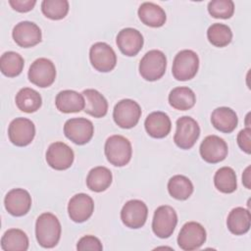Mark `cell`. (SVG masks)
<instances>
[{
  "label": "cell",
  "mask_w": 251,
  "mask_h": 251,
  "mask_svg": "<svg viewBox=\"0 0 251 251\" xmlns=\"http://www.w3.org/2000/svg\"><path fill=\"white\" fill-rule=\"evenodd\" d=\"M167 69L166 55L160 50L148 51L140 60L139 74L148 81H155L160 79Z\"/></svg>",
  "instance_id": "4"
},
{
  "label": "cell",
  "mask_w": 251,
  "mask_h": 251,
  "mask_svg": "<svg viewBox=\"0 0 251 251\" xmlns=\"http://www.w3.org/2000/svg\"><path fill=\"white\" fill-rule=\"evenodd\" d=\"M200 155L202 159L210 164H217L226 159L228 148L226 142L220 136L212 134L208 135L201 142Z\"/></svg>",
  "instance_id": "15"
},
{
  "label": "cell",
  "mask_w": 251,
  "mask_h": 251,
  "mask_svg": "<svg viewBox=\"0 0 251 251\" xmlns=\"http://www.w3.org/2000/svg\"><path fill=\"white\" fill-rule=\"evenodd\" d=\"M14 41L24 48H29L41 42L42 33L39 26L28 21L20 22L17 24L12 31Z\"/></svg>",
  "instance_id": "16"
},
{
  "label": "cell",
  "mask_w": 251,
  "mask_h": 251,
  "mask_svg": "<svg viewBox=\"0 0 251 251\" xmlns=\"http://www.w3.org/2000/svg\"><path fill=\"white\" fill-rule=\"evenodd\" d=\"M195 93L187 86L175 87L169 94V103L176 110L187 111L195 105Z\"/></svg>",
  "instance_id": "26"
},
{
  "label": "cell",
  "mask_w": 251,
  "mask_h": 251,
  "mask_svg": "<svg viewBox=\"0 0 251 251\" xmlns=\"http://www.w3.org/2000/svg\"><path fill=\"white\" fill-rule=\"evenodd\" d=\"M10 141L19 147H24L31 143L35 136V126L26 118L14 119L8 127Z\"/></svg>",
  "instance_id": "12"
},
{
  "label": "cell",
  "mask_w": 251,
  "mask_h": 251,
  "mask_svg": "<svg viewBox=\"0 0 251 251\" xmlns=\"http://www.w3.org/2000/svg\"><path fill=\"white\" fill-rule=\"evenodd\" d=\"M15 102L19 110L30 114L39 110L42 105V98L36 90L24 87L16 94Z\"/></svg>",
  "instance_id": "28"
},
{
  "label": "cell",
  "mask_w": 251,
  "mask_h": 251,
  "mask_svg": "<svg viewBox=\"0 0 251 251\" xmlns=\"http://www.w3.org/2000/svg\"><path fill=\"white\" fill-rule=\"evenodd\" d=\"M1 248L4 251H25L28 248V237L22 229L10 228L1 238Z\"/></svg>",
  "instance_id": "29"
},
{
  "label": "cell",
  "mask_w": 251,
  "mask_h": 251,
  "mask_svg": "<svg viewBox=\"0 0 251 251\" xmlns=\"http://www.w3.org/2000/svg\"><path fill=\"white\" fill-rule=\"evenodd\" d=\"M148 216L146 204L138 199L127 201L122 208L121 220L129 228H140L144 226Z\"/></svg>",
  "instance_id": "14"
},
{
  "label": "cell",
  "mask_w": 251,
  "mask_h": 251,
  "mask_svg": "<svg viewBox=\"0 0 251 251\" xmlns=\"http://www.w3.org/2000/svg\"><path fill=\"white\" fill-rule=\"evenodd\" d=\"M176 129L174 141L180 149H190L196 143L200 135V126L191 117L183 116L176 121Z\"/></svg>",
  "instance_id": "5"
},
{
  "label": "cell",
  "mask_w": 251,
  "mask_h": 251,
  "mask_svg": "<svg viewBox=\"0 0 251 251\" xmlns=\"http://www.w3.org/2000/svg\"><path fill=\"white\" fill-rule=\"evenodd\" d=\"M11 7L20 13H26L33 9L36 4L35 0H9Z\"/></svg>",
  "instance_id": "38"
},
{
  "label": "cell",
  "mask_w": 251,
  "mask_h": 251,
  "mask_svg": "<svg viewBox=\"0 0 251 251\" xmlns=\"http://www.w3.org/2000/svg\"><path fill=\"white\" fill-rule=\"evenodd\" d=\"M94 211L93 199L85 193L74 195L68 204V213L75 223H83L88 220Z\"/></svg>",
  "instance_id": "18"
},
{
  "label": "cell",
  "mask_w": 251,
  "mask_h": 251,
  "mask_svg": "<svg viewBox=\"0 0 251 251\" xmlns=\"http://www.w3.org/2000/svg\"><path fill=\"white\" fill-rule=\"evenodd\" d=\"M199 69L198 55L189 49L179 51L173 62L172 73L176 80L185 81L193 78Z\"/></svg>",
  "instance_id": "3"
},
{
  "label": "cell",
  "mask_w": 251,
  "mask_h": 251,
  "mask_svg": "<svg viewBox=\"0 0 251 251\" xmlns=\"http://www.w3.org/2000/svg\"><path fill=\"white\" fill-rule=\"evenodd\" d=\"M104 151L108 162L116 167L127 165L132 155L130 141L120 134H114L107 138Z\"/></svg>",
  "instance_id": "2"
},
{
  "label": "cell",
  "mask_w": 251,
  "mask_h": 251,
  "mask_svg": "<svg viewBox=\"0 0 251 251\" xmlns=\"http://www.w3.org/2000/svg\"><path fill=\"white\" fill-rule=\"evenodd\" d=\"M64 133L68 139L77 145L89 142L94 133V126L85 118H73L64 125Z\"/></svg>",
  "instance_id": "10"
},
{
  "label": "cell",
  "mask_w": 251,
  "mask_h": 251,
  "mask_svg": "<svg viewBox=\"0 0 251 251\" xmlns=\"http://www.w3.org/2000/svg\"><path fill=\"white\" fill-rule=\"evenodd\" d=\"M111 171L103 166H98L91 169L86 176L87 187L94 192L105 191L112 183Z\"/></svg>",
  "instance_id": "27"
},
{
  "label": "cell",
  "mask_w": 251,
  "mask_h": 251,
  "mask_svg": "<svg viewBox=\"0 0 251 251\" xmlns=\"http://www.w3.org/2000/svg\"><path fill=\"white\" fill-rule=\"evenodd\" d=\"M120 51L128 57L137 55L143 46V36L140 31L132 27H126L119 31L116 39Z\"/></svg>",
  "instance_id": "19"
},
{
  "label": "cell",
  "mask_w": 251,
  "mask_h": 251,
  "mask_svg": "<svg viewBox=\"0 0 251 251\" xmlns=\"http://www.w3.org/2000/svg\"><path fill=\"white\" fill-rule=\"evenodd\" d=\"M62 227L58 218L52 213H42L35 223V236L43 248L55 247L61 237Z\"/></svg>",
  "instance_id": "1"
},
{
  "label": "cell",
  "mask_w": 251,
  "mask_h": 251,
  "mask_svg": "<svg viewBox=\"0 0 251 251\" xmlns=\"http://www.w3.org/2000/svg\"><path fill=\"white\" fill-rule=\"evenodd\" d=\"M236 174L230 167L220 168L214 176L216 188L223 193H232L236 190Z\"/></svg>",
  "instance_id": "32"
},
{
  "label": "cell",
  "mask_w": 251,
  "mask_h": 251,
  "mask_svg": "<svg viewBox=\"0 0 251 251\" xmlns=\"http://www.w3.org/2000/svg\"><path fill=\"white\" fill-rule=\"evenodd\" d=\"M141 117L139 104L132 99L119 101L113 110V119L122 128H131L137 125Z\"/></svg>",
  "instance_id": "7"
},
{
  "label": "cell",
  "mask_w": 251,
  "mask_h": 251,
  "mask_svg": "<svg viewBox=\"0 0 251 251\" xmlns=\"http://www.w3.org/2000/svg\"><path fill=\"white\" fill-rule=\"evenodd\" d=\"M250 182H251V178H250V166H248L245 171L243 172L242 175V183L244 184V186L247 189H250Z\"/></svg>",
  "instance_id": "39"
},
{
  "label": "cell",
  "mask_w": 251,
  "mask_h": 251,
  "mask_svg": "<svg viewBox=\"0 0 251 251\" xmlns=\"http://www.w3.org/2000/svg\"><path fill=\"white\" fill-rule=\"evenodd\" d=\"M145 130L153 138L166 137L172 128L170 117L161 111L152 112L147 116L144 122Z\"/></svg>",
  "instance_id": "20"
},
{
  "label": "cell",
  "mask_w": 251,
  "mask_h": 251,
  "mask_svg": "<svg viewBox=\"0 0 251 251\" xmlns=\"http://www.w3.org/2000/svg\"><path fill=\"white\" fill-rule=\"evenodd\" d=\"M211 123L216 129L225 133H230L236 128L238 118L231 108L219 107L212 112Z\"/></svg>",
  "instance_id": "22"
},
{
  "label": "cell",
  "mask_w": 251,
  "mask_h": 251,
  "mask_svg": "<svg viewBox=\"0 0 251 251\" xmlns=\"http://www.w3.org/2000/svg\"><path fill=\"white\" fill-rule=\"evenodd\" d=\"M168 191L176 200H186L193 192V184L185 176L176 175L168 181Z\"/></svg>",
  "instance_id": "30"
},
{
  "label": "cell",
  "mask_w": 251,
  "mask_h": 251,
  "mask_svg": "<svg viewBox=\"0 0 251 251\" xmlns=\"http://www.w3.org/2000/svg\"><path fill=\"white\" fill-rule=\"evenodd\" d=\"M177 215L176 210L168 205L158 207L152 220V230L160 238L170 237L176 226Z\"/></svg>",
  "instance_id": "6"
},
{
  "label": "cell",
  "mask_w": 251,
  "mask_h": 251,
  "mask_svg": "<svg viewBox=\"0 0 251 251\" xmlns=\"http://www.w3.org/2000/svg\"><path fill=\"white\" fill-rule=\"evenodd\" d=\"M27 76L34 85L41 88L48 87L56 78L55 65L47 58H38L30 65Z\"/></svg>",
  "instance_id": "9"
},
{
  "label": "cell",
  "mask_w": 251,
  "mask_h": 251,
  "mask_svg": "<svg viewBox=\"0 0 251 251\" xmlns=\"http://www.w3.org/2000/svg\"><path fill=\"white\" fill-rule=\"evenodd\" d=\"M45 156L47 164L57 171L69 169L73 165L75 159L73 149L62 141H56L50 144Z\"/></svg>",
  "instance_id": "13"
},
{
  "label": "cell",
  "mask_w": 251,
  "mask_h": 251,
  "mask_svg": "<svg viewBox=\"0 0 251 251\" xmlns=\"http://www.w3.org/2000/svg\"><path fill=\"white\" fill-rule=\"evenodd\" d=\"M4 205L9 214L15 217H22L30 210L31 196L24 188H14L6 194Z\"/></svg>",
  "instance_id": "17"
},
{
  "label": "cell",
  "mask_w": 251,
  "mask_h": 251,
  "mask_svg": "<svg viewBox=\"0 0 251 251\" xmlns=\"http://www.w3.org/2000/svg\"><path fill=\"white\" fill-rule=\"evenodd\" d=\"M207 38L209 42L216 47H226L231 42L232 31L228 25L216 23L209 26Z\"/></svg>",
  "instance_id": "33"
},
{
  "label": "cell",
  "mask_w": 251,
  "mask_h": 251,
  "mask_svg": "<svg viewBox=\"0 0 251 251\" xmlns=\"http://www.w3.org/2000/svg\"><path fill=\"white\" fill-rule=\"evenodd\" d=\"M24 58L17 52L8 51L1 55L0 70L1 73L8 77L18 76L24 69Z\"/></svg>",
  "instance_id": "31"
},
{
  "label": "cell",
  "mask_w": 251,
  "mask_h": 251,
  "mask_svg": "<svg viewBox=\"0 0 251 251\" xmlns=\"http://www.w3.org/2000/svg\"><path fill=\"white\" fill-rule=\"evenodd\" d=\"M57 109L62 113H77L84 110L85 100L82 93L66 89L60 91L55 99Z\"/></svg>",
  "instance_id": "21"
},
{
  "label": "cell",
  "mask_w": 251,
  "mask_h": 251,
  "mask_svg": "<svg viewBox=\"0 0 251 251\" xmlns=\"http://www.w3.org/2000/svg\"><path fill=\"white\" fill-rule=\"evenodd\" d=\"M138 17L145 25L151 27H160L167 20L164 9L152 2H144L139 6Z\"/></svg>",
  "instance_id": "23"
},
{
  "label": "cell",
  "mask_w": 251,
  "mask_h": 251,
  "mask_svg": "<svg viewBox=\"0 0 251 251\" xmlns=\"http://www.w3.org/2000/svg\"><path fill=\"white\" fill-rule=\"evenodd\" d=\"M76 249L79 251H84V250H94V251H101L103 249L102 243L94 235H84L82 236L77 244H76Z\"/></svg>",
  "instance_id": "36"
},
{
  "label": "cell",
  "mask_w": 251,
  "mask_h": 251,
  "mask_svg": "<svg viewBox=\"0 0 251 251\" xmlns=\"http://www.w3.org/2000/svg\"><path fill=\"white\" fill-rule=\"evenodd\" d=\"M237 144L239 148L247 154L251 153V129L246 127L241 129L237 134Z\"/></svg>",
  "instance_id": "37"
},
{
  "label": "cell",
  "mask_w": 251,
  "mask_h": 251,
  "mask_svg": "<svg viewBox=\"0 0 251 251\" xmlns=\"http://www.w3.org/2000/svg\"><path fill=\"white\" fill-rule=\"evenodd\" d=\"M69 8L67 0H44L41 3V11L44 16L54 21L64 19L69 13Z\"/></svg>",
  "instance_id": "34"
},
{
  "label": "cell",
  "mask_w": 251,
  "mask_h": 251,
  "mask_svg": "<svg viewBox=\"0 0 251 251\" xmlns=\"http://www.w3.org/2000/svg\"><path fill=\"white\" fill-rule=\"evenodd\" d=\"M206 230L197 222H188L182 226L177 236V244L180 249L192 251L199 249L206 241Z\"/></svg>",
  "instance_id": "8"
},
{
  "label": "cell",
  "mask_w": 251,
  "mask_h": 251,
  "mask_svg": "<svg viewBox=\"0 0 251 251\" xmlns=\"http://www.w3.org/2000/svg\"><path fill=\"white\" fill-rule=\"evenodd\" d=\"M251 216L249 210L243 207L233 208L226 219L228 230L235 235H242L250 229Z\"/></svg>",
  "instance_id": "25"
},
{
  "label": "cell",
  "mask_w": 251,
  "mask_h": 251,
  "mask_svg": "<svg viewBox=\"0 0 251 251\" xmlns=\"http://www.w3.org/2000/svg\"><path fill=\"white\" fill-rule=\"evenodd\" d=\"M89 59L92 67L100 73L111 72L117 64V55L106 42L94 43L89 50Z\"/></svg>",
  "instance_id": "11"
},
{
  "label": "cell",
  "mask_w": 251,
  "mask_h": 251,
  "mask_svg": "<svg viewBox=\"0 0 251 251\" xmlns=\"http://www.w3.org/2000/svg\"><path fill=\"white\" fill-rule=\"evenodd\" d=\"M85 100L84 112L94 118H103L108 112L106 98L96 89H85L82 91Z\"/></svg>",
  "instance_id": "24"
},
{
  "label": "cell",
  "mask_w": 251,
  "mask_h": 251,
  "mask_svg": "<svg viewBox=\"0 0 251 251\" xmlns=\"http://www.w3.org/2000/svg\"><path fill=\"white\" fill-rule=\"evenodd\" d=\"M208 12L216 19H229L234 13V3L231 0H213L208 4Z\"/></svg>",
  "instance_id": "35"
}]
</instances>
